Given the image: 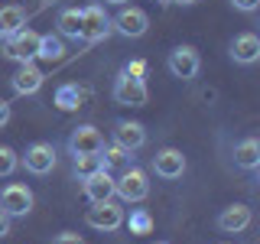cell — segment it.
I'll use <instances>...</instances> for the list:
<instances>
[{
    "label": "cell",
    "instance_id": "277c9868",
    "mask_svg": "<svg viewBox=\"0 0 260 244\" xmlns=\"http://www.w3.org/2000/svg\"><path fill=\"white\" fill-rule=\"evenodd\" d=\"M32 202L36 199H32L29 186H23V182H10L0 189V211H7L10 218H26L32 211Z\"/></svg>",
    "mask_w": 260,
    "mask_h": 244
},
{
    "label": "cell",
    "instance_id": "7402d4cb",
    "mask_svg": "<svg viewBox=\"0 0 260 244\" xmlns=\"http://www.w3.org/2000/svg\"><path fill=\"white\" fill-rule=\"evenodd\" d=\"M72 169H75L78 179H85V176L98 173V169H108V163H104L101 153H81V157H75V166Z\"/></svg>",
    "mask_w": 260,
    "mask_h": 244
},
{
    "label": "cell",
    "instance_id": "3957f363",
    "mask_svg": "<svg viewBox=\"0 0 260 244\" xmlns=\"http://www.w3.org/2000/svg\"><path fill=\"white\" fill-rule=\"evenodd\" d=\"M85 222H88V228L104 231V234H108V231H117V228L124 225V208H120L114 199H108V202H91Z\"/></svg>",
    "mask_w": 260,
    "mask_h": 244
},
{
    "label": "cell",
    "instance_id": "4dcf8cb0",
    "mask_svg": "<svg viewBox=\"0 0 260 244\" xmlns=\"http://www.w3.org/2000/svg\"><path fill=\"white\" fill-rule=\"evenodd\" d=\"M104 4H114V7H124L127 0H104Z\"/></svg>",
    "mask_w": 260,
    "mask_h": 244
},
{
    "label": "cell",
    "instance_id": "484cf974",
    "mask_svg": "<svg viewBox=\"0 0 260 244\" xmlns=\"http://www.w3.org/2000/svg\"><path fill=\"white\" fill-rule=\"evenodd\" d=\"M120 72H124L127 78H140V81H143V78H146V62H143V59H130Z\"/></svg>",
    "mask_w": 260,
    "mask_h": 244
},
{
    "label": "cell",
    "instance_id": "f1b7e54d",
    "mask_svg": "<svg viewBox=\"0 0 260 244\" xmlns=\"http://www.w3.org/2000/svg\"><path fill=\"white\" fill-rule=\"evenodd\" d=\"M10 114H13V111H10V104H7L4 98H0V127H7V124H10Z\"/></svg>",
    "mask_w": 260,
    "mask_h": 244
},
{
    "label": "cell",
    "instance_id": "2e32d148",
    "mask_svg": "<svg viewBox=\"0 0 260 244\" xmlns=\"http://www.w3.org/2000/svg\"><path fill=\"white\" fill-rule=\"evenodd\" d=\"M231 59L238 65H254L260 59V36H257V33H241V36H234Z\"/></svg>",
    "mask_w": 260,
    "mask_h": 244
},
{
    "label": "cell",
    "instance_id": "6da1fadb",
    "mask_svg": "<svg viewBox=\"0 0 260 244\" xmlns=\"http://www.w3.org/2000/svg\"><path fill=\"white\" fill-rule=\"evenodd\" d=\"M39 36L43 33H36V29H29V26H23V29H16L13 36H7L4 39V55L7 59H13V62H32L36 59V52H39Z\"/></svg>",
    "mask_w": 260,
    "mask_h": 244
},
{
    "label": "cell",
    "instance_id": "52a82bcc",
    "mask_svg": "<svg viewBox=\"0 0 260 244\" xmlns=\"http://www.w3.org/2000/svg\"><path fill=\"white\" fill-rule=\"evenodd\" d=\"M111 26L127 39H140L146 29H150V16H146L140 7H120V13L111 20Z\"/></svg>",
    "mask_w": 260,
    "mask_h": 244
},
{
    "label": "cell",
    "instance_id": "f546056e",
    "mask_svg": "<svg viewBox=\"0 0 260 244\" xmlns=\"http://www.w3.org/2000/svg\"><path fill=\"white\" fill-rule=\"evenodd\" d=\"M10 222H13V218L7 215V211H0V238H7V234H10Z\"/></svg>",
    "mask_w": 260,
    "mask_h": 244
},
{
    "label": "cell",
    "instance_id": "83f0119b",
    "mask_svg": "<svg viewBox=\"0 0 260 244\" xmlns=\"http://www.w3.org/2000/svg\"><path fill=\"white\" fill-rule=\"evenodd\" d=\"M52 244H85V238H81V234H75V231H62Z\"/></svg>",
    "mask_w": 260,
    "mask_h": 244
},
{
    "label": "cell",
    "instance_id": "d6986e66",
    "mask_svg": "<svg viewBox=\"0 0 260 244\" xmlns=\"http://www.w3.org/2000/svg\"><path fill=\"white\" fill-rule=\"evenodd\" d=\"M26 26V10L23 7H0V39H7V36H13L16 29H23Z\"/></svg>",
    "mask_w": 260,
    "mask_h": 244
},
{
    "label": "cell",
    "instance_id": "30bf717a",
    "mask_svg": "<svg viewBox=\"0 0 260 244\" xmlns=\"http://www.w3.org/2000/svg\"><path fill=\"white\" fill-rule=\"evenodd\" d=\"M69 150H72V157H81V153H101L104 150V134L94 124H81V127L72 130Z\"/></svg>",
    "mask_w": 260,
    "mask_h": 244
},
{
    "label": "cell",
    "instance_id": "9c48e42d",
    "mask_svg": "<svg viewBox=\"0 0 260 244\" xmlns=\"http://www.w3.org/2000/svg\"><path fill=\"white\" fill-rule=\"evenodd\" d=\"M23 166H26V173L32 176H46L55 169V146L52 143H32L26 146V153H23Z\"/></svg>",
    "mask_w": 260,
    "mask_h": 244
},
{
    "label": "cell",
    "instance_id": "ba28073f",
    "mask_svg": "<svg viewBox=\"0 0 260 244\" xmlns=\"http://www.w3.org/2000/svg\"><path fill=\"white\" fill-rule=\"evenodd\" d=\"M111 95H114V101H117V104H130V108H143L146 98H150V92H146V81L127 78L124 72L114 78V92Z\"/></svg>",
    "mask_w": 260,
    "mask_h": 244
},
{
    "label": "cell",
    "instance_id": "4316f807",
    "mask_svg": "<svg viewBox=\"0 0 260 244\" xmlns=\"http://www.w3.org/2000/svg\"><path fill=\"white\" fill-rule=\"evenodd\" d=\"M231 7H234V10H241V13H254L257 7H260V0H231Z\"/></svg>",
    "mask_w": 260,
    "mask_h": 244
},
{
    "label": "cell",
    "instance_id": "ac0fdd59",
    "mask_svg": "<svg viewBox=\"0 0 260 244\" xmlns=\"http://www.w3.org/2000/svg\"><path fill=\"white\" fill-rule=\"evenodd\" d=\"M234 166L247 169V173H254L260 166V140L257 137H247V140H241L234 146Z\"/></svg>",
    "mask_w": 260,
    "mask_h": 244
},
{
    "label": "cell",
    "instance_id": "603a6c76",
    "mask_svg": "<svg viewBox=\"0 0 260 244\" xmlns=\"http://www.w3.org/2000/svg\"><path fill=\"white\" fill-rule=\"evenodd\" d=\"M124 225H127L130 234H150L153 231V215L146 208H134L130 218H124Z\"/></svg>",
    "mask_w": 260,
    "mask_h": 244
},
{
    "label": "cell",
    "instance_id": "1f68e13d",
    "mask_svg": "<svg viewBox=\"0 0 260 244\" xmlns=\"http://www.w3.org/2000/svg\"><path fill=\"white\" fill-rule=\"evenodd\" d=\"M176 4H182V7H189V4H195V0H176Z\"/></svg>",
    "mask_w": 260,
    "mask_h": 244
},
{
    "label": "cell",
    "instance_id": "d6a6232c",
    "mask_svg": "<svg viewBox=\"0 0 260 244\" xmlns=\"http://www.w3.org/2000/svg\"><path fill=\"white\" fill-rule=\"evenodd\" d=\"M156 4H173V0H156Z\"/></svg>",
    "mask_w": 260,
    "mask_h": 244
},
{
    "label": "cell",
    "instance_id": "5b68a950",
    "mask_svg": "<svg viewBox=\"0 0 260 244\" xmlns=\"http://www.w3.org/2000/svg\"><path fill=\"white\" fill-rule=\"evenodd\" d=\"M111 16L104 13V7H85L81 10V43H101V39L111 36Z\"/></svg>",
    "mask_w": 260,
    "mask_h": 244
},
{
    "label": "cell",
    "instance_id": "ffe728a7",
    "mask_svg": "<svg viewBox=\"0 0 260 244\" xmlns=\"http://www.w3.org/2000/svg\"><path fill=\"white\" fill-rule=\"evenodd\" d=\"M55 26H59V36L62 39H81V10L78 7H65L59 13V20H55Z\"/></svg>",
    "mask_w": 260,
    "mask_h": 244
},
{
    "label": "cell",
    "instance_id": "44dd1931",
    "mask_svg": "<svg viewBox=\"0 0 260 244\" xmlns=\"http://www.w3.org/2000/svg\"><path fill=\"white\" fill-rule=\"evenodd\" d=\"M62 55H65V43H62L59 33H46V36H39L36 59H43V62H62Z\"/></svg>",
    "mask_w": 260,
    "mask_h": 244
},
{
    "label": "cell",
    "instance_id": "9a60e30c",
    "mask_svg": "<svg viewBox=\"0 0 260 244\" xmlns=\"http://www.w3.org/2000/svg\"><path fill=\"white\" fill-rule=\"evenodd\" d=\"M250 208L247 205H241V202H234V205H228L221 215H218V228H221L224 234H241V231H247L250 228Z\"/></svg>",
    "mask_w": 260,
    "mask_h": 244
},
{
    "label": "cell",
    "instance_id": "7c38bea8",
    "mask_svg": "<svg viewBox=\"0 0 260 244\" xmlns=\"http://www.w3.org/2000/svg\"><path fill=\"white\" fill-rule=\"evenodd\" d=\"M81 192H85L88 202H108L114 199V176L111 169H98V173L81 179Z\"/></svg>",
    "mask_w": 260,
    "mask_h": 244
},
{
    "label": "cell",
    "instance_id": "7a4b0ae2",
    "mask_svg": "<svg viewBox=\"0 0 260 244\" xmlns=\"http://www.w3.org/2000/svg\"><path fill=\"white\" fill-rule=\"evenodd\" d=\"M114 195H120L124 202H143L150 195V179H146L143 169L127 166L124 173L114 179Z\"/></svg>",
    "mask_w": 260,
    "mask_h": 244
},
{
    "label": "cell",
    "instance_id": "d4e9b609",
    "mask_svg": "<svg viewBox=\"0 0 260 244\" xmlns=\"http://www.w3.org/2000/svg\"><path fill=\"white\" fill-rule=\"evenodd\" d=\"M16 166H20L16 150H13V146H0V176H13Z\"/></svg>",
    "mask_w": 260,
    "mask_h": 244
},
{
    "label": "cell",
    "instance_id": "5bb4252c",
    "mask_svg": "<svg viewBox=\"0 0 260 244\" xmlns=\"http://www.w3.org/2000/svg\"><path fill=\"white\" fill-rule=\"evenodd\" d=\"M114 143H120L130 153H137L146 143V127L140 120H117L114 124Z\"/></svg>",
    "mask_w": 260,
    "mask_h": 244
},
{
    "label": "cell",
    "instance_id": "e0dca14e",
    "mask_svg": "<svg viewBox=\"0 0 260 244\" xmlns=\"http://www.w3.org/2000/svg\"><path fill=\"white\" fill-rule=\"evenodd\" d=\"M85 101H88V92H85V88H78L75 81H65V85H59V88H55V98H52V104L59 111H78Z\"/></svg>",
    "mask_w": 260,
    "mask_h": 244
},
{
    "label": "cell",
    "instance_id": "8fae6325",
    "mask_svg": "<svg viewBox=\"0 0 260 244\" xmlns=\"http://www.w3.org/2000/svg\"><path fill=\"white\" fill-rule=\"evenodd\" d=\"M153 173H156L159 179H179L185 173L182 150H176V146H162L156 157H153Z\"/></svg>",
    "mask_w": 260,
    "mask_h": 244
},
{
    "label": "cell",
    "instance_id": "cb8c5ba5",
    "mask_svg": "<svg viewBox=\"0 0 260 244\" xmlns=\"http://www.w3.org/2000/svg\"><path fill=\"white\" fill-rule=\"evenodd\" d=\"M101 157H104V163H108V169L111 166H130V160H134V153H130V150H124V146H120V143H104V150H101Z\"/></svg>",
    "mask_w": 260,
    "mask_h": 244
},
{
    "label": "cell",
    "instance_id": "4fadbf2b",
    "mask_svg": "<svg viewBox=\"0 0 260 244\" xmlns=\"http://www.w3.org/2000/svg\"><path fill=\"white\" fill-rule=\"evenodd\" d=\"M43 81H46V75L36 62H23L20 69H16V75L10 78V85H13L16 95H36L39 88H43Z\"/></svg>",
    "mask_w": 260,
    "mask_h": 244
},
{
    "label": "cell",
    "instance_id": "8992f818",
    "mask_svg": "<svg viewBox=\"0 0 260 244\" xmlns=\"http://www.w3.org/2000/svg\"><path fill=\"white\" fill-rule=\"evenodd\" d=\"M169 72H173L176 78H182V81H192L195 75H199V69H202V59H199V49L195 46H176L173 52H169Z\"/></svg>",
    "mask_w": 260,
    "mask_h": 244
}]
</instances>
